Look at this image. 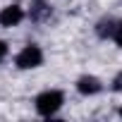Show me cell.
Instances as JSON below:
<instances>
[{
	"label": "cell",
	"mask_w": 122,
	"mask_h": 122,
	"mask_svg": "<svg viewBox=\"0 0 122 122\" xmlns=\"http://www.w3.org/2000/svg\"><path fill=\"white\" fill-rule=\"evenodd\" d=\"M24 19V10L19 5H7L3 12H0V24L3 26H17Z\"/></svg>",
	"instance_id": "cell-3"
},
{
	"label": "cell",
	"mask_w": 122,
	"mask_h": 122,
	"mask_svg": "<svg viewBox=\"0 0 122 122\" xmlns=\"http://www.w3.org/2000/svg\"><path fill=\"white\" fill-rule=\"evenodd\" d=\"M62 101H65V96L60 93V91H43V93L36 98V110H38L41 115L50 117V115H55V112L60 110Z\"/></svg>",
	"instance_id": "cell-1"
},
{
	"label": "cell",
	"mask_w": 122,
	"mask_h": 122,
	"mask_svg": "<svg viewBox=\"0 0 122 122\" xmlns=\"http://www.w3.org/2000/svg\"><path fill=\"white\" fill-rule=\"evenodd\" d=\"M17 67L19 70H31V67H38L41 62H43V53H41V48L38 46H26L19 55H17Z\"/></svg>",
	"instance_id": "cell-2"
},
{
	"label": "cell",
	"mask_w": 122,
	"mask_h": 122,
	"mask_svg": "<svg viewBox=\"0 0 122 122\" xmlns=\"http://www.w3.org/2000/svg\"><path fill=\"white\" fill-rule=\"evenodd\" d=\"M112 91H122V72L112 79Z\"/></svg>",
	"instance_id": "cell-7"
},
{
	"label": "cell",
	"mask_w": 122,
	"mask_h": 122,
	"mask_svg": "<svg viewBox=\"0 0 122 122\" xmlns=\"http://www.w3.org/2000/svg\"><path fill=\"white\" fill-rule=\"evenodd\" d=\"M7 55V46H5V41H0V60H3Z\"/></svg>",
	"instance_id": "cell-8"
},
{
	"label": "cell",
	"mask_w": 122,
	"mask_h": 122,
	"mask_svg": "<svg viewBox=\"0 0 122 122\" xmlns=\"http://www.w3.org/2000/svg\"><path fill=\"white\" fill-rule=\"evenodd\" d=\"M50 15H53V7L46 3V0H34V3H31L29 17H31L34 22H43V19H48Z\"/></svg>",
	"instance_id": "cell-5"
},
{
	"label": "cell",
	"mask_w": 122,
	"mask_h": 122,
	"mask_svg": "<svg viewBox=\"0 0 122 122\" xmlns=\"http://www.w3.org/2000/svg\"><path fill=\"white\" fill-rule=\"evenodd\" d=\"M77 91L84 93V96H93V93L101 91V81H98L96 77H81V79L77 81Z\"/></svg>",
	"instance_id": "cell-6"
},
{
	"label": "cell",
	"mask_w": 122,
	"mask_h": 122,
	"mask_svg": "<svg viewBox=\"0 0 122 122\" xmlns=\"http://www.w3.org/2000/svg\"><path fill=\"white\" fill-rule=\"evenodd\" d=\"M120 26H122V22H117V19H112V17H105V19H101V22L96 24V34H98L101 38H115V34H117Z\"/></svg>",
	"instance_id": "cell-4"
},
{
	"label": "cell",
	"mask_w": 122,
	"mask_h": 122,
	"mask_svg": "<svg viewBox=\"0 0 122 122\" xmlns=\"http://www.w3.org/2000/svg\"><path fill=\"white\" fill-rule=\"evenodd\" d=\"M115 43H117V46H122V26H120V29H117V34H115Z\"/></svg>",
	"instance_id": "cell-9"
},
{
	"label": "cell",
	"mask_w": 122,
	"mask_h": 122,
	"mask_svg": "<svg viewBox=\"0 0 122 122\" xmlns=\"http://www.w3.org/2000/svg\"><path fill=\"white\" fill-rule=\"evenodd\" d=\"M120 115H122V108H120Z\"/></svg>",
	"instance_id": "cell-10"
}]
</instances>
